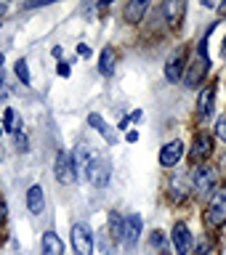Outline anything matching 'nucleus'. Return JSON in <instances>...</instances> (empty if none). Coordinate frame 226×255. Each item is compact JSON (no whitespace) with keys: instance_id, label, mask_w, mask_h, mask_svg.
<instances>
[{"instance_id":"1","label":"nucleus","mask_w":226,"mask_h":255,"mask_svg":"<svg viewBox=\"0 0 226 255\" xmlns=\"http://www.w3.org/2000/svg\"><path fill=\"white\" fill-rule=\"evenodd\" d=\"M72 250L75 255H93V231L83 221L72 226Z\"/></svg>"},{"instance_id":"2","label":"nucleus","mask_w":226,"mask_h":255,"mask_svg":"<svg viewBox=\"0 0 226 255\" xmlns=\"http://www.w3.org/2000/svg\"><path fill=\"white\" fill-rule=\"evenodd\" d=\"M208 223L211 226H224L226 223V186L216 189L208 202Z\"/></svg>"},{"instance_id":"3","label":"nucleus","mask_w":226,"mask_h":255,"mask_svg":"<svg viewBox=\"0 0 226 255\" xmlns=\"http://www.w3.org/2000/svg\"><path fill=\"white\" fill-rule=\"evenodd\" d=\"M109 175H112L109 159H107V157H93L91 167H88V181H91V186L104 189V186L109 183Z\"/></svg>"},{"instance_id":"4","label":"nucleus","mask_w":226,"mask_h":255,"mask_svg":"<svg viewBox=\"0 0 226 255\" xmlns=\"http://www.w3.org/2000/svg\"><path fill=\"white\" fill-rule=\"evenodd\" d=\"M53 173L56 178H59L61 183H75L77 181V173H75V162H72V154L69 151H61L59 157H56V165H53Z\"/></svg>"},{"instance_id":"5","label":"nucleus","mask_w":226,"mask_h":255,"mask_svg":"<svg viewBox=\"0 0 226 255\" xmlns=\"http://www.w3.org/2000/svg\"><path fill=\"white\" fill-rule=\"evenodd\" d=\"M208 67H211V61H208V56L197 53V59L189 64V72L184 75V83H187V88H197L200 83L205 80L208 75Z\"/></svg>"},{"instance_id":"6","label":"nucleus","mask_w":226,"mask_h":255,"mask_svg":"<svg viewBox=\"0 0 226 255\" xmlns=\"http://www.w3.org/2000/svg\"><path fill=\"white\" fill-rule=\"evenodd\" d=\"M173 250H176V255H189L192 253V231H189V226L187 223H176L173 226Z\"/></svg>"},{"instance_id":"7","label":"nucleus","mask_w":226,"mask_h":255,"mask_svg":"<svg viewBox=\"0 0 226 255\" xmlns=\"http://www.w3.org/2000/svg\"><path fill=\"white\" fill-rule=\"evenodd\" d=\"M184 59H187V51H184V48H179V51L168 59V64H165L168 83H179V80H184Z\"/></svg>"},{"instance_id":"8","label":"nucleus","mask_w":226,"mask_h":255,"mask_svg":"<svg viewBox=\"0 0 226 255\" xmlns=\"http://www.w3.org/2000/svg\"><path fill=\"white\" fill-rule=\"evenodd\" d=\"M213 186H216V173L213 167H197L195 170V189L200 194H213Z\"/></svg>"},{"instance_id":"9","label":"nucleus","mask_w":226,"mask_h":255,"mask_svg":"<svg viewBox=\"0 0 226 255\" xmlns=\"http://www.w3.org/2000/svg\"><path fill=\"white\" fill-rule=\"evenodd\" d=\"M72 162H75L77 178H88V167H91V162H93V154L88 151V146H75V151H72Z\"/></svg>"},{"instance_id":"10","label":"nucleus","mask_w":226,"mask_h":255,"mask_svg":"<svg viewBox=\"0 0 226 255\" xmlns=\"http://www.w3.org/2000/svg\"><path fill=\"white\" fill-rule=\"evenodd\" d=\"M181 157H184V143L181 141H171V143H165V146H163V151H160V165H163V167H173Z\"/></svg>"},{"instance_id":"11","label":"nucleus","mask_w":226,"mask_h":255,"mask_svg":"<svg viewBox=\"0 0 226 255\" xmlns=\"http://www.w3.org/2000/svg\"><path fill=\"white\" fill-rule=\"evenodd\" d=\"M139 237H141V215H128V221H125V231H123V242L125 247H133L136 242H139Z\"/></svg>"},{"instance_id":"12","label":"nucleus","mask_w":226,"mask_h":255,"mask_svg":"<svg viewBox=\"0 0 226 255\" xmlns=\"http://www.w3.org/2000/svg\"><path fill=\"white\" fill-rule=\"evenodd\" d=\"M27 207H29V213H35V215H40L45 210V197H43V189H40V186H29V191H27Z\"/></svg>"},{"instance_id":"13","label":"nucleus","mask_w":226,"mask_h":255,"mask_svg":"<svg viewBox=\"0 0 226 255\" xmlns=\"http://www.w3.org/2000/svg\"><path fill=\"white\" fill-rule=\"evenodd\" d=\"M88 125L96 128V130H99V133L104 135V138H107V143H115V141H117L115 130H112V128L107 125V120H104L101 115H88Z\"/></svg>"},{"instance_id":"14","label":"nucleus","mask_w":226,"mask_h":255,"mask_svg":"<svg viewBox=\"0 0 226 255\" xmlns=\"http://www.w3.org/2000/svg\"><path fill=\"white\" fill-rule=\"evenodd\" d=\"M163 13L168 16V21L176 27V24L181 21V16L187 13V3H184V0H171V3L163 5Z\"/></svg>"},{"instance_id":"15","label":"nucleus","mask_w":226,"mask_h":255,"mask_svg":"<svg viewBox=\"0 0 226 255\" xmlns=\"http://www.w3.org/2000/svg\"><path fill=\"white\" fill-rule=\"evenodd\" d=\"M43 255H64V245H61L59 234H53V231L43 234Z\"/></svg>"},{"instance_id":"16","label":"nucleus","mask_w":226,"mask_h":255,"mask_svg":"<svg viewBox=\"0 0 226 255\" xmlns=\"http://www.w3.org/2000/svg\"><path fill=\"white\" fill-rule=\"evenodd\" d=\"M213 151V138L211 135H205V133H200L197 138H195V149H192V157L195 159H205L208 154Z\"/></svg>"},{"instance_id":"17","label":"nucleus","mask_w":226,"mask_h":255,"mask_svg":"<svg viewBox=\"0 0 226 255\" xmlns=\"http://www.w3.org/2000/svg\"><path fill=\"white\" fill-rule=\"evenodd\" d=\"M213 101H216V91L213 88H205V91H200V96H197V112L203 117H208L213 112Z\"/></svg>"},{"instance_id":"18","label":"nucleus","mask_w":226,"mask_h":255,"mask_svg":"<svg viewBox=\"0 0 226 255\" xmlns=\"http://www.w3.org/2000/svg\"><path fill=\"white\" fill-rule=\"evenodd\" d=\"M147 13V0H131V3L125 5V21H141V16Z\"/></svg>"},{"instance_id":"19","label":"nucleus","mask_w":226,"mask_h":255,"mask_svg":"<svg viewBox=\"0 0 226 255\" xmlns=\"http://www.w3.org/2000/svg\"><path fill=\"white\" fill-rule=\"evenodd\" d=\"M115 61H117V56H115V48H104L101 56H99V72L101 75H112L115 72Z\"/></svg>"},{"instance_id":"20","label":"nucleus","mask_w":226,"mask_h":255,"mask_svg":"<svg viewBox=\"0 0 226 255\" xmlns=\"http://www.w3.org/2000/svg\"><path fill=\"white\" fill-rule=\"evenodd\" d=\"M3 123H5V130L16 135V133H21V123H19V115H16L13 109H5V115H3Z\"/></svg>"},{"instance_id":"21","label":"nucleus","mask_w":226,"mask_h":255,"mask_svg":"<svg viewBox=\"0 0 226 255\" xmlns=\"http://www.w3.org/2000/svg\"><path fill=\"white\" fill-rule=\"evenodd\" d=\"M13 72H16V77H19L24 85H29V69H27V61L19 59V61L13 64Z\"/></svg>"},{"instance_id":"22","label":"nucleus","mask_w":226,"mask_h":255,"mask_svg":"<svg viewBox=\"0 0 226 255\" xmlns=\"http://www.w3.org/2000/svg\"><path fill=\"white\" fill-rule=\"evenodd\" d=\"M13 143H16V149H19V151H27L29 149V141H27V135H24V133H16L13 135Z\"/></svg>"},{"instance_id":"23","label":"nucleus","mask_w":226,"mask_h":255,"mask_svg":"<svg viewBox=\"0 0 226 255\" xmlns=\"http://www.w3.org/2000/svg\"><path fill=\"white\" fill-rule=\"evenodd\" d=\"M216 135H219L221 141H226V115L219 117V123H216Z\"/></svg>"},{"instance_id":"24","label":"nucleus","mask_w":226,"mask_h":255,"mask_svg":"<svg viewBox=\"0 0 226 255\" xmlns=\"http://www.w3.org/2000/svg\"><path fill=\"white\" fill-rule=\"evenodd\" d=\"M152 245L160 247V250H165V237H163V231H155V234H152Z\"/></svg>"},{"instance_id":"25","label":"nucleus","mask_w":226,"mask_h":255,"mask_svg":"<svg viewBox=\"0 0 226 255\" xmlns=\"http://www.w3.org/2000/svg\"><path fill=\"white\" fill-rule=\"evenodd\" d=\"M5 218H8V210H5V202L0 199V223H3Z\"/></svg>"},{"instance_id":"26","label":"nucleus","mask_w":226,"mask_h":255,"mask_svg":"<svg viewBox=\"0 0 226 255\" xmlns=\"http://www.w3.org/2000/svg\"><path fill=\"white\" fill-rule=\"evenodd\" d=\"M125 138H128V143H136V141H139V133H136V130H131V133L125 135Z\"/></svg>"},{"instance_id":"27","label":"nucleus","mask_w":226,"mask_h":255,"mask_svg":"<svg viewBox=\"0 0 226 255\" xmlns=\"http://www.w3.org/2000/svg\"><path fill=\"white\" fill-rule=\"evenodd\" d=\"M5 96H8V88H5V83H3V80H0V101H3Z\"/></svg>"},{"instance_id":"28","label":"nucleus","mask_w":226,"mask_h":255,"mask_svg":"<svg viewBox=\"0 0 226 255\" xmlns=\"http://www.w3.org/2000/svg\"><path fill=\"white\" fill-rule=\"evenodd\" d=\"M59 75H61V77L69 75V67H67V64H59Z\"/></svg>"},{"instance_id":"29","label":"nucleus","mask_w":226,"mask_h":255,"mask_svg":"<svg viewBox=\"0 0 226 255\" xmlns=\"http://www.w3.org/2000/svg\"><path fill=\"white\" fill-rule=\"evenodd\" d=\"M131 120H136V123H141V120H144V115H141V112H133V115H131Z\"/></svg>"},{"instance_id":"30","label":"nucleus","mask_w":226,"mask_h":255,"mask_svg":"<svg viewBox=\"0 0 226 255\" xmlns=\"http://www.w3.org/2000/svg\"><path fill=\"white\" fill-rule=\"evenodd\" d=\"M216 8H219V13H221V16H226V3H219Z\"/></svg>"},{"instance_id":"31","label":"nucleus","mask_w":226,"mask_h":255,"mask_svg":"<svg viewBox=\"0 0 226 255\" xmlns=\"http://www.w3.org/2000/svg\"><path fill=\"white\" fill-rule=\"evenodd\" d=\"M5 11H8V8H5V5H3V3H0V16H3V13H5Z\"/></svg>"},{"instance_id":"32","label":"nucleus","mask_w":226,"mask_h":255,"mask_svg":"<svg viewBox=\"0 0 226 255\" xmlns=\"http://www.w3.org/2000/svg\"><path fill=\"white\" fill-rule=\"evenodd\" d=\"M224 56H226V37H224Z\"/></svg>"},{"instance_id":"33","label":"nucleus","mask_w":226,"mask_h":255,"mask_svg":"<svg viewBox=\"0 0 226 255\" xmlns=\"http://www.w3.org/2000/svg\"><path fill=\"white\" fill-rule=\"evenodd\" d=\"M0 67H3V53H0Z\"/></svg>"},{"instance_id":"34","label":"nucleus","mask_w":226,"mask_h":255,"mask_svg":"<svg viewBox=\"0 0 226 255\" xmlns=\"http://www.w3.org/2000/svg\"><path fill=\"white\" fill-rule=\"evenodd\" d=\"M224 170H226V157H224Z\"/></svg>"},{"instance_id":"35","label":"nucleus","mask_w":226,"mask_h":255,"mask_svg":"<svg viewBox=\"0 0 226 255\" xmlns=\"http://www.w3.org/2000/svg\"><path fill=\"white\" fill-rule=\"evenodd\" d=\"M0 133H3V128H0Z\"/></svg>"}]
</instances>
